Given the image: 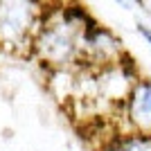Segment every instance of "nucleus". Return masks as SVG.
Wrapping results in <instances>:
<instances>
[{
    "instance_id": "1",
    "label": "nucleus",
    "mask_w": 151,
    "mask_h": 151,
    "mask_svg": "<svg viewBox=\"0 0 151 151\" xmlns=\"http://www.w3.org/2000/svg\"><path fill=\"white\" fill-rule=\"evenodd\" d=\"M93 23L95 18L79 2L63 5L61 9H52L47 16H43L36 34V50L41 52L43 61L59 68L81 63L83 34Z\"/></svg>"
},
{
    "instance_id": "2",
    "label": "nucleus",
    "mask_w": 151,
    "mask_h": 151,
    "mask_svg": "<svg viewBox=\"0 0 151 151\" xmlns=\"http://www.w3.org/2000/svg\"><path fill=\"white\" fill-rule=\"evenodd\" d=\"M126 57L122 38L115 34L111 27L101 25L95 20L93 25L83 34V45H81V63L88 68H101L117 63Z\"/></svg>"
},
{
    "instance_id": "3",
    "label": "nucleus",
    "mask_w": 151,
    "mask_h": 151,
    "mask_svg": "<svg viewBox=\"0 0 151 151\" xmlns=\"http://www.w3.org/2000/svg\"><path fill=\"white\" fill-rule=\"evenodd\" d=\"M124 122L133 133L151 135V79H135L124 99Z\"/></svg>"
},
{
    "instance_id": "4",
    "label": "nucleus",
    "mask_w": 151,
    "mask_h": 151,
    "mask_svg": "<svg viewBox=\"0 0 151 151\" xmlns=\"http://www.w3.org/2000/svg\"><path fill=\"white\" fill-rule=\"evenodd\" d=\"M99 151H151V135L145 133H117L113 140H108Z\"/></svg>"
},
{
    "instance_id": "5",
    "label": "nucleus",
    "mask_w": 151,
    "mask_h": 151,
    "mask_svg": "<svg viewBox=\"0 0 151 151\" xmlns=\"http://www.w3.org/2000/svg\"><path fill=\"white\" fill-rule=\"evenodd\" d=\"M135 29H138V34L151 45V25H147V23H138V25H135Z\"/></svg>"
},
{
    "instance_id": "6",
    "label": "nucleus",
    "mask_w": 151,
    "mask_h": 151,
    "mask_svg": "<svg viewBox=\"0 0 151 151\" xmlns=\"http://www.w3.org/2000/svg\"><path fill=\"white\" fill-rule=\"evenodd\" d=\"M131 7H138V9H142V12L147 14V16H151V12H149V7H147V2L145 0H126Z\"/></svg>"
},
{
    "instance_id": "7",
    "label": "nucleus",
    "mask_w": 151,
    "mask_h": 151,
    "mask_svg": "<svg viewBox=\"0 0 151 151\" xmlns=\"http://www.w3.org/2000/svg\"><path fill=\"white\" fill-rule=\"evenodd\" d=\"M113 2H117V5H120V7H124V9H131V5H129L126 0H113Z\"/></svg>"
}]
</instances>
